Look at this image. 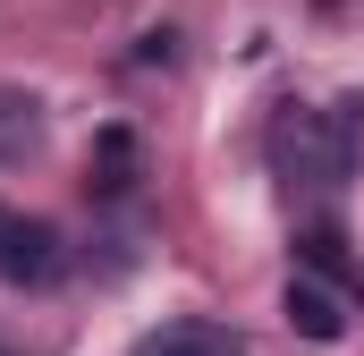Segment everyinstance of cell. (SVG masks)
<instances>
[{"instance_id": "cell-4", "label": "cell", "mask_w": 364, "mask_h": 356, "mask_svg": "<svg viewBox=\"0 0 364 356\" xmlns=\"http://www.w3.org/2000/svg\"><path fill=\"white\" fill-rule=\"evenodd\" d=\"M279 314H288V331H305V340H348V297H339V280H322V271H296L288 280V297H279Z\"/></svg>"}, {"instance_id": "cell-1", "label": "cell", "mask_w": 364, "mask_h": 356, "mask_svg": "<svg viewBox=\"0 0 364 356\" xmlns=\"http://www.w3.org/2000/svg\"><path fill=\"white\" fill-rule=\"evenodd\" d=\"M263 153L305 195L348 187L356 178V153H364V102H279L272 127H263Z\"/></svg>"}, {"instance_id": "cell-6", "label": "cell", "mask_w": 364, "mask_h": 356, "mask_svg": "<svg viewBox=\"0 0 364 356\" xmlns=\"http://www.w3.org/2000/svg\"><path fill=\"white\" fill-rule=\"evenodd\" d=\"M127 187H136V136L102 127L93 136V195H127Z\"/></svg>"}, {"instance_id": "cell-7", "label": "cell", "mask_w": 364, "mask_h": 356, "mask_svg": "<svg viewBox=\"0 0 364 356\" xmlns=\"http://www.w3.org/2000/svg\"><path fill=\"white\" fill-rule=\"evenodd\" d=\"M305 271H322V280H339L348 255H339V229H305Z\"/></svg>"}, {"instance_id": "cell-2", "label": "cell", "mask_w": 364, "mask_h": 356, "mask_svg": "<svg viewBox=\"0 0 364 356\" xmlns=\"http://www.w3.org/2000/svg\"><path fill=\"white\" fill-rule=\"evenodd\" d=\"M60 263H68L60 229H51V221H26V212H9V204H0V280L43 288V280H60Z\"/></svg>"}, {"instance_id": "cell-5", "label": "cell", "mask_w": 364, "mask_h": 356, "mask_svg": "<svg viewBox=\"0 0 364 356\" xmlns=\"http://www.w3.org/2000/svg\"><path fill=\"white\" fill-rule=\"evenodd\" d=\"M43 136H51V119H43V102L17 85H0V170L9 162H34L43 153Z\"/></svg>"}, {"instance_id": "cell-3", "label": "cell", "mask_w": 364, "mask_h": 356, "mask_svg": "<svg viewBox=\"0 0 364 356\" xmlns=\"http://www.w3.org/2000/svg\"><path fill=\"white\" fill-rule=\"evenodd\" d=\"M127 356H255L237 323H212V314H178V323H153Z\"/></svg>"}]
</instances>
